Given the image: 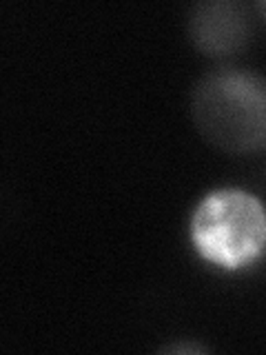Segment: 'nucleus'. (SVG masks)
Instances as JSON below:
<instances>
[{
  "instance_id": "f03ea898",
  "label": "nucleus",
  "mask_w": 266,
  "mask_h": 355,
  "mask_svg": "<svg viewBox=\"0 0 266 355\" xmlns=\"http://www.w3.org/2000/svg\"><path fill=\"white\" fill-rule=\"evenodd\" d=\"M188 236L200 258L227 271L244 269L266 249V207L242 189H215L193 209Z\"/></svg>"
},
{
  "instance_id": "39448f33",
  "label": "nucleus",
  "mask_w": 266,
  "mask_h": 355,
  "mask_svg": "<svg viewBox=\"0 0 266 355\" xmlns=\"http://www.w3.org/2000/svg\"><path fill=\"white\" fill-rule=\"evenodd\" d=\"M255 11H258V14L266 20V0H260V3H255V7H253Z\"/></svg>"
},
{
  "instance_id": "f257e3e1",
  "label": "nucleus",
  "mask_w": 266,
  "mask_h": 355,
  "mask_svg": "<svg viewBox=\"0 0 266 355\" xmlns=\"http://www.w3.org/2000/svg\"><path fill=\"white\" fill-rule=\"evenodd\" d=\"M191 120L209 144L233 155L266 151V76L240 64L211 67L188 96Z\"/></svg>"
},
{
  "instance_id": "20e7f679",
  "label": "nucleus",
  "mask_w": 266,
  "mask_h": 355,
  "mask_svg": "<svg viewBox=\"0 0 266 355\" xmlns=\"http://www.w3.org/2000/svg\"><path fill=\"white\" fill-rule=\"evenodd\" d=\"M160 351L162 353H191V355L206 353V349L200 347V344H195V342H175V344H169V347H162Z\"/></svg>"
},
{
  "instance_id": "7ed1b4c3",
  "label": "nucleus",
  "mask_w": 266,
  "mask_h": 355,
  "mask_svg": "<svg viewBox=\"0 0 266 355\" xmlns=\"http://www.w3.org/2000/svg\"><path fill=\"white\" fill-rule=\"evenodd\" d=\"M186 38L209 58H233L255 33L253 9L240 0H200L186 11Z\"/></svg>"
}]
</instances>
